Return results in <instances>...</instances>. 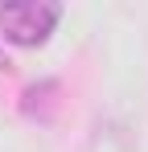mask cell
Returning a JSON list of instances; mask_svg holds the SVG:
<instances>
[{
    "instance_id": "cell-1",
    "label": "cell",
    "mask_w": 148,
    "mask_h": 152,
    "mask_svg": "<svg viewBox=\"0 0 148 152\" xmlns=\"http://www.w3.org/2000/svg\"><path fill=\"white\" fill-rule=\"evenodd\" d=\"M58 21H62V4H53V0H8V4H0L4 41L25 45V50L41 45Z\"/></svg>"
}]
</instances>
